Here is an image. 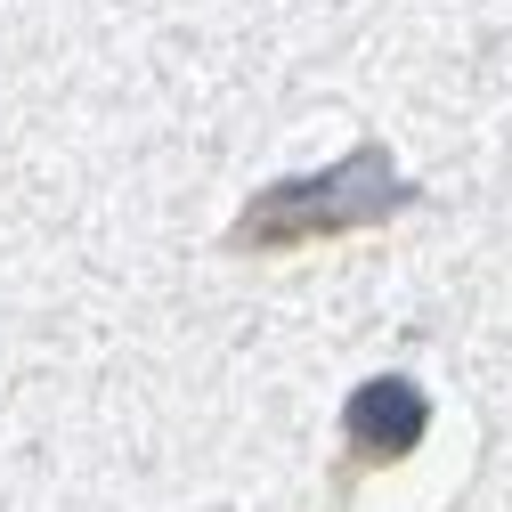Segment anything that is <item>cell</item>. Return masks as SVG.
Returning <instances> with one entry per match:
<instances>
[{"instance_id":"cell-1","label":"cell","mask_w":512,"mask_h":512,"mask_svg":"<svg viewBox=\"0 0 512 512\" xmlns=\"http://www.w3.org/2000/svg\"><path fill=\"white\" fill-rule=\"evenodd\" d=\"M415 204L407 171L391 163V147H350L342 163L326 171H301V179H269L228 228L236 252H293V244H326V236H350V228H382Z\"/></svg>"},{"instance_id":"cell-2","label":"cell","mask_w":512,"mask_h":512,"mask_svg":"<svg viewBox=\"0 0 512 512\" xmlns=\"http://www.w3.org/2000/svg\"><path fill=\"white\" fill-rule=\"evenodd\" d=\"M423 431H431V399L407 374H374L342 407V456H350V472H391L423 447Z\"/></svg>"}]
</instances>
